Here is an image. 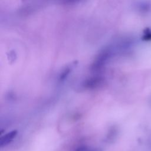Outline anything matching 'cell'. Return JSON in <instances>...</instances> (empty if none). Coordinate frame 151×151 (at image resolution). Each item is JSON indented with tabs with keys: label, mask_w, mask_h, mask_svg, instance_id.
Returning a JSON list of instances; mask_svg holds the SVG:
<instances>
[{
	"label": "cell",
	"mask_w": 151,
	"mask_h": 151,
	"mask_svg": "<svg viewBox=\"0 0 151 151\" xmlns=\"http://www.w3.org/2000/svg\"><path fill=\"white\" fill-rule=\"evenodd\" d=\"M17 134V131L13 130L8 133L5 135H4L3 137H1L0 140L1 146H4L8 145L15 137Z\"/></svg>",
	"instance_id": "cell-1"
}]
</instances>
